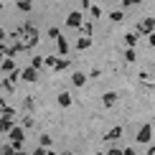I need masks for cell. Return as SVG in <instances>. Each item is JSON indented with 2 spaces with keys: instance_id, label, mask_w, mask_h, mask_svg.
Returning <instances> with one entry per match:
<instances>
[{
  "instance_id": "cell-32",
  "label": "cell",
  "mask_w": 155,
  "mask_h": 155,
  "mask_svg": "<svg viewBox=\"0 0 155 155\" xmlns=\"http://www.w3.org/2000/svg\"><path fill=\"white\" fill-rule=\"evenodd\" d=\"M145 155H155V145H150V147H147V153Z\"/></svg>"
},
{
  "instance_id": "cell-4",
  "label": "cell",
  "mask_w": 155,
  "mask_h": 155,
  "mask_svg": "<svg viewBox=\"0 0 155 155\" xmlns=\"http://www.w3.org/2000/svg\"><path fill=\"white\" fill-rule=\"evenodd\" d=\"M150 137H153V127L150 125H143V127H140V132H137V143L140 145H147V143H150Z\"/></svg>"
},
{
  "instance_id": "cell-19",
  "label": "cell",
  "mask_w": 155,
  "mask_h": 155,
  "mask_svg": "<svg viewBox=\"0 0 155 155\" xmlns=\"http://www.w3.org/2000/svg\"><path fill=\"white\" fill-rule=\"evenodd\" d=\"M38 143H41V147H48V145H51V135L41 132V137H38Z\"/></svg>"
},
{
  "instance_id": "cell-26",
  "label": "cell",
  "mask_w": 155,
  "mask_h": 155,
  "mask_svg": "<svg viewBox=\"0 0 155 155\" xmlns=\"http://www.w3.org/2000/svg\"><path fill=\"white\" fill-rule=\"evenodd\" d=\"M140 3H143V0H122L125 8H132V5H140Z\"/></svg>"
},
{
  "instance_id": "cell-37",
  "label": "cell",
  "mask_w": 155,
  "mask_h": 155,
  "mask_svg": "<svg viewBox=\"0 0 155 155\" xmlns=\"http://www.w3.org/2000/svg\"><path fill=\"white\" fill-rule=\"evenodd\" d=\"M64 155H74V153H64Z\"/></svg>"
},
{
  "instance_id": "cell-2",
  "label": "cell",
  "mask_w": 155,
  "mask_h": 155,
  "mask_svg": "<svg viewBox=\"0 0 155 155\" xmlns=\"http://www.w3.org/2000/svg\"><path fill=\"white\" fill-rule=\"evenodd\" d=\"M8 132H10V145L18 150V147L23 145V140H25V132H23V127H21V125H13Z\"/></svg>"
},
{
  "instance_id": "cell-16",
  "label": "cell",
  "mask_w": 155,
  "mask_h": 155,
  "mask_svg": "<svg viewBox=\"0 0 155 155\" xmlns=\"http://www.w3.org/2000/svg\"><path fill=\"white\" fill-rule=\"evenodd\" d=\"M64 69H69V61H66V59H56L54 71H64Z\"/></svg>"
},
{
  "instance_id": "cell-23",
  "label": "cell",
  "mask_w": 155,
  "mask_h": 155,
  "mask_svg": "<svg viewBox=\"0 0 155 155\" xmlns=\"http://www.w3.org/2000/svg\"><path fill=\"white\" fill-rule=\"evenodd\" d=\"M3 89H5L8 94H13V92H15V84H10L8 79H5V81H3Z\"/></svg>"
},
{
  "instance_id": "cell-35",
  "label": "cell",
  "mask_w": 155,
  "mask_h": 155,
  "mask_svg": "<svg viewBox=\"0 0 155 155\" xmlns=\"http://www.w3.org/2000/svg\"><path fill=\"white\" fill-rule=\"evenodd\" d=\"M46 155H56V153H51V150H48V153H46Z\"/></svg>"
},
{
  "instance_id": "cell-3",
  "label": "cell",
  "mask_w": 155,
  "mask_h": 155,
  "mask_svg": "<svg viewBox=\"0 0 155 155\" xmlns=\"http://www.w3.org/2000/svg\"><path fill=\"white\" fill-rule=\"evenodd\" d=\"M81 23H84L81 10H71V13L66 15V25H69V28H81Z\"/></svg>"
},
{
  "instance_id": "cell-20",
  "label": "cell",
  "mask_w": 155,
  "mask_h": 155,
  "mask_svg": "<svg viewBox=\"0 0 155 155\" xmlns=\"http://www.w3.org/2000/svg\"><path fill=\"white\" fill-rule=\"evenodd\" d=\"M135 41H137V36H135V33H127V36H125V43H127V48H135Z\"/></svg>"
},
{
  "instance_id": "cell-36",
  "label": "cell",
  "mask_w": 155,
  "mask_h": 155,
  "mask_svg": "<svg viewBox=\"0 0 155 155\" xmlns=\"http://www.w3.org/2000/svg\"><path fill=\"white\" fill-rule=\"evenodd\" d=\"M0 13H3V3H0Z\"/></svg>"
},
{
  "instance_id": "cell-5",
  "label": "cell",
  "mask_w": 155,
  "mask_h": 155,
  "mask_svg": "<svg viewBox=\"0 0 155 155\" xmlns=\"http://www.w3.org/2000/svg\"><path fill=\"white\" fill-rule=\"evenodd\" d=\"M21 79H23V81H28V84H36V81H38V71L28 66V69H23V71H21Z\"/></svg>"
},
{
  "instance_id": "cell-31",
  "label": "cell",
  "mask_w": 155,
  "mask_h": 155,
  "mask_svg": "<svg viewBox=\"0 0 155 155\" xmlns=\"http://www.w3.org/2000/svg\"><path fill=\"white\" fill-rule=\"evenodd\" d=\"M104 155H122V150H120V147H112V150H107Z\"/></svg>"
},
{
  "instance_id": "cell-27",
  "label": "cell",
  "mask_w": 155,
  "mask_h": 155,
  "mask_svg": "<svg viewBox=\"0 0 155 155\" xmlns=\"http://www.w3.org/2000/svg\"><path fill=\"white\" fill-rule=\"evenodd\" d=\"M89 10H92V15H94V18H99V15H102V8H99V5H92Z\"/></svg>"
},
{
  "instance_id": "cell-38",
  "label": "cell",
  "mask_w": 155,
  "mask_h": 155,
  "mask_svg": "<svg viewBox=\"0 0 155 155\" xmlns=\"http://www.w3.org/2000/svg\"><path fill=\"white\" fill-rule=\"evenodd\" d=\"M15 155H25V153H15Z\"/></svg>"
},
{
  "instance_id": "cell-33",
  "label": "cell",
  "mask_w": 155,
  "mask_h": 155,
  "mask_svg": "<svg viewBox=\"0 0 155 155\" xmlns=\"http://www.w3.org/2000/svg\"><path fill=\"white\" fill-rule=\"evenodd\" d=\"M147 38H150V46L155 48V33H150V36H147Z\"/></svg>"
},
{
  "instance_id": "cell-39",
  "label": "cell",
  "mask_w": 155,
  "mask_h": 155,
  "mask_svg": "<svg viewBox=\"0 0 155 155\" xmlns=\"http://www.w3.org/2000/svg\"><path fill=\"white\" fill-rule=\"evenodd\" d=\"M0 64H3V56H0Z\"/></svg>"
},
{
  "instance_id": "cell-7",
  "label": "cell",
  "mask_w": 155,
  "mask_h": 155,
  "mask_svg": "<svg viewBox=\"0 0 155 155\" xmlns=\"http://www.w3.org/2000/svg\"><path fill=\"white\" fill-rule=\"evenodd\" d=\"M56 48H59V56H66V54H69V41L64 38V33L56 38Z\"/></svg>"
},
{
  "instance_id": "cell-30",
  "label": "cell",
  "mask_w": 155,
  "mask_h": 155,
  "mask_svg": "<svg viewBox=\"0 0 155 155\" xmlns=\"http://www.w3.org/2000/svg\"><path fill=\"white\" fill-rule=\"evenodd\" d=\"M122 155H137V150H135V147H125V150H122Z\"/></svg>"
},
{
  "instance_id": "cell-8",
  "label": "cell",
  "mask_w": 155,
  "mask_h": 155,
  "mask_svg": "<svg viewBox=\"0 0 155 155\" xmlns=\"http://www.w3.org/2000/svg\"><path fill=\"white\" fill-rule=\"evenodd\" d=\"M71 81H74V87H84V84H87V74H81V71H74Z\"/></svg>"
},
{
  "instance_id": "cell-1",
  "label": "cell",
  "mask_w": 155,
  "mask_h": 155,
  "mask_svg": "<svg viewBox=\"0 0 155 155\" xmlns=\"http://www.w3.org/2000/svg\"><path fill=\"white\" fill-rule=\"evenodd\" d=\"M132 33L137 36V38H140V36H150V33H155V18H145L143 23H137V28H135Z\"/></svg>"
},
{
  "instance_id": "cell-28",
  "label": "cell",
  "mask_w": 155,
  "mask_h": 155,
  "mask_svg": "<svg viewBox=\"0 0 155 155\" xmlns=\"http://www.w3.org/2000/svg\"><path fill=\"white\" fill-rule=\"evenodd\" d=\"M23 127H33V117H31V114H28V117H23Z\"/></svg>"
},
{
  "instance_id": "cell-24",
  "label": "cell",
  "mask_w": 155,
  "mask_h": 155,
  "mask_svg": "<svg viewBox=\"0 0 155 155\" xmlns=\"http://www.w3.org/2000/svg\"><path fill=\"white\" fill-rule=\"evenodd\" d=\"M59 36H61V31L56 28V25H54V28H48V38H54V41H56V38H59Z\"/></svg>"
},
{
  "instance_id": "cell-6",
  "label": "cell",
  "mask_w": 155,
  "mask_h": 155,
  "mask_svg": "<svg viewBox=\"0 0 155 155\" xmlns=\"http://www.w3.org/2000/svg\"><path fill=\"white\" fill-rule=\"evenodd\" d=\"M102 102H104V107H114L120 102V94L117 92H107L104 97H102Z\"/></svg>"
},
{
  "instance_id": "cell-11",
  "label": "cell",
  "mask_w": 155,
  "mask_h": 155,
  "mask_svg": "<svg viewBox=\"0 0 155 155\" xmlns=\"http://www.w3.org/2000/svg\"><path fill=\"white\" fill-rule=\"evenodd\" d=\"M59 104L61 107H69V104H71V94H69V92H59Z\"/></svg>"
},
{
  "instance_id": "cell-40",
  "label": "cell",
  "mask_w": 155,
  "mask_h": 155,
  "mask_svg": "<svg viewBox=\"0 0 155 155\" xmlns=\"http://www.w3.org/2000/svg\"><path fill=\"white\" fill-rule=\"evenodd\" d=\"M97 155H104V153H97Z\"/></svg>"
},
{
  "instance_id": "cell-14",
  "label": "cell",
  "mask_w": 155,
  "mask_h": 155,
  "mask_svg": "<svg viewBox=\"0 0 155 155\" xmlns=\"http://www.w3.org/2000/svg\"><path fill=\"white\" fill-rule=\"evenodd\" d=\"M92 33H94V23H81V36L92 38Z\"/></svg>"
},
{
  "instance_id": "cell-12",
  "label": "cell",
  "mask_w": 155,
  "mask_h": 155,
  "mask_svg": "<svg viewBox=\"0 0 155 155\" xmlns=\"http://www.w3.org/2000/svg\"><path fill=\"white\" fill-rule=\"evenodd\" d=\"M117 137H122V127H112V130L104 135V140H117Z\"/></svg>"
},
{
  "instance_id": "cell-22",
  "label": "cell",
  "mask_w": 155,
  "mask_h": 155,
  "mask_svg": "<svg viewBox=\"0 0 155 155\" xmlns=\"http://www.w3.org/2000/svg\"><path fill=\"white\" fill-rule=\"evenodd\" d=\"M0 155H15V147L13 145H3L0 147Z\"/></svg>"
},
{
  "instance_id": "cell-9",
  "label": "cell",
  "mask_w": 155,
  "mask_h": 155,
  "mask_svg": "<svg viewBox=\"0 0 155 155\" xmlns=\"http://www.w3.org/2000/svg\"><path fill=\"white\" fill-rule=\"evenodd\" d=\"M89 46H92V38H87V36H81L79 41H76V51H87Z\"/></svg>"
},
{
  "instance_id": "cell-13",
  "label": "cell",
  "mask_w": 155,
  "mask_h": 155,
  "mask_svg": "<svg viewBox=\"0 0 155 155\" xmlns=\"http://www.w3.org/2000/svg\"><path fill=\"white\" fill-rule=\"evenodd\" d=\"M18 10H23V13H28V10H33V3H31V0H18Z\"/></svg>"
},
{
  "instance_id": "cell-15",
  "label": "cell",
  "mask_w": 155,
  "mask_h": 155,
  "mask_svg": "<svg viewBox=\"0 0 155 155\" xmlns=\"http://www.w3.org/2000/svg\"><path fill=\"white\" fill-rule=\"evenodd\" d=\"M10 127H13V120H5V117H0V135H3V132H8Z\"/></svg>"
},
{
  "instance_id": "cell-18",
  "label": "cell",
  "mask_w": 155,
  "mask_h": 155,
  "mask_svg": "<svg viewBox=\"0 0 155 155\" xmlns=\"http://www.w3.org/2000/svg\"><path fill=\"white\" fill-rule=\"evenodd\" d=\"M41 66H43V59H41V56H33V59H31V69H36V71H38Z\"/></svg>"
},
{
  "instance_id": "cell-34",
  "label": "cell",
  "mask_w": 155,
  "mask_h": 155,
  "mask_svg": "<svg viewBox=\"0 0 155 155\" xmlns=\"http://www.w3.org/2000/svg\"><path fill=\"white\" fill-rule=\"evenodd\" d=\"M3 41H5V31L0 28V43H3Z\"/></svg>"
},
{
  "instance_id": "cell-21",
  "label": "cell",
  "mask_w": 155,
  "mask_h": 155,
  "mask_svg": "<svg viewBox=\"0 0 155 155\" xmlns=\"http://www.w3.org/2000/svg\"><path fill=\"white\" fill-rule=\"evenodd\" d=\"M135 59H137V54H135V48H125V61H135Z\"/></svg>"
},
{
  "instance_id": "cell-10",
  "label": "cell",
  "mask_w": 155,
  "mask_h": 155,
  "mask_svg": "<svg viewBox=\"0 0 155 155\" xmlns=\"http://www.w3.org/2000/svg\"><path fill=\"white\" fill-rule=\"evenodd\" d=\"M0 69H3V71H15V61H13V59H3V64H0Z\"/></svg>"
},
{
  "instance_id": "cell-17",
  "label": "cell",
  "mask_w": 155,
  "mask_h": 155,
  "mask_svg": "<svg viewBox=\"0 0 155 155\" xmlns=\"http://www.w3.org/2000/svg\"><path fill=\"white\" fill-rule=\"evenodd\" d=\"M109 18H112L114 23H120V21H125V13H122V10H112V13H109Z\"/></svg>"
},
{
  "instance_id": "cell-29",
  "label": "cell",
  "mask_w": 155,
  "mask_h": 155,
  "mask_svg": "<svg viewBox=\"0 0 155 155\" xmlns=\"http://www.w3.org/2000/svg\"><path fill=\"white\" fill-rule=\"evenodd\" d=\"M46 153H48V147H36L31 155H46Z\"/></svg>"
},
{
  "instance_id": "cell-25",
  "label": "cell",
  "mask_w": 155,
  "mask_h": 155,
  "mask_svg": "<svg viewBox=\"0 0 155 155\" xmlns=\"http://www.w3.org/2000/svg\"><path fill=\"white\" fill-rule=\"evenodd\" d=\"M23 107L28 109V112H33V97H25V102H23Z\"/></svg>"
}]
</instances>
